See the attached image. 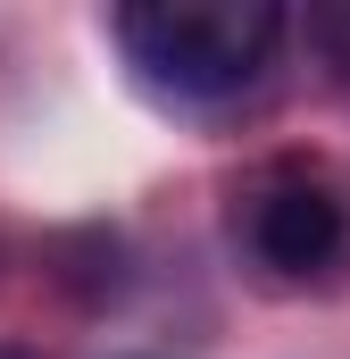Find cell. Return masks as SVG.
Here are the masks:
<instances>
[{
	"label": "cell",
	"instance_id": "1",
	"mask_svg": "<svg viewBox=\"0 0 350 359\" xmlns=\"http://www.w3.org/2000/svg\"><path fill=\"white\" fill-rule=\"evenodd\" d=\"M284 34V8L267 0H142L117 8V42L125 59L175 100H225L267 67Z\"/></svg>",
	"mask_w": 350,
	"mask_h": 359
},
{
	"label": "cell",
	"instance_id": "2",
	"mask_svg": "<svg viewBox=\"0 0 350 359\" xmlns=\"http://www.w3.org/2000/svg\"><path fill=\"white\" fill-rule=\"evenodd\" d=\"M251 243H259L267 268L284 276H309L342 251V201L326 184H275L259 209H251Z\"/></svg>",
	"mask_w": 350,
	"mask_h": 359
},
{
	"label": "cell",
	"instance_id": "3",
	"mask_svg": "<svg viewBox=\"0 0 350 359\" xmlns=\"http://www.w3.org/2000/svg\"><path fill=\"white\" fill-rule=\"evenodd\" d=\"M309 34H317V50H326V59L350 76V0H326V8H309Z\"/></svg>",
	"mask_w": 350,
	"mask_h": 359
},
{
	"label": "cell",
	"instance_id": "4",
	"mask_svg": "<svg viewBox=\"0 0 350 359\" xmlns=\"http://www.w3.org/2000/svg\"><path fill=\"white\" fill-rule=\"evenodd\" d=\"M0 359H17V351H0Z\"/></svg>",
	"mask_w": 350,
	"mask_h": 359
}]
</instances>
